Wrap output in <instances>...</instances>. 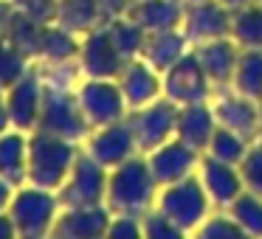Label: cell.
Instances as JSON below:
<instances>
[{"mask_svg": "<svg viewBox=\"0 0 262 239\" xmlns=\"http://www.w3.org/2000/svg\"><path fill=\"white\" fill-rule=\"evenodd\" d=\"M158 180H155L149 160L144 155H133L130 160L110 169L107 177V197L104 205L113 217H147L158 194Z\"/></svg>", "mask_w": 262, "mask_h": 239, "instance_id": "1", "label": "cell"}, {"mask_svg": "<svg viewBox=\"0 0 262 239\" xmlns=\"http://www.w3.org/2000/svg\"><path fill=\"white\" fill-rule=\"evenodd\" d=\"M79 144L51 132H29V183L31 186L57 192L68 180L74 160L79 155Z\"/></svg>", "mask_w": 262, "mask_h": 239, "instance_id": "2", "label": "cell"}, {"mask_svg": "<svg viewBox=\"0 0 262 239\" xmlns=\"http://www.w3.org/2000/svg\"><path fill=\"white\" fill-rule=\"evenodd\" d=\"M59 208L62 205L57 200V192L26 183L14 192L6 214L14 222L17 239H48V231H51Z\"/></svg>", "mask_w": 262, "mask_h": 239, "instance_id": "3", "label": "cell"}, {"mask_svg": "<svg viewBox=\"0 0 262 239\" xmlns=\"http://www.w3.org/2000/svg\"><path fill=\"white\" fill-rule=\"evenodd\" d=\"M37 130L51 132V135H59V138H68V141H76V144H82L91 135V124H88L85 113L79 107L76 87L46 85Z\"/></svg>", "mask_w": 262, "mask_h": 239, "instance_id": "4", "label": "cell"}, {"mask_svg": "<svg viewBox=\"0 0 262 239\" xmlns=\"http://www.w3.org/2000/svg\"><path fill=\"white\" fill-rule=\"evenodd\" d=\"M209 205H211L209 194H206L200 177L194 175L183 177L178 183H169V186H161L158 194V214L166 217L181 231H194L198 225H203Z\"/></svg>", "mask_w": 262, "mask_h": 239, "instance_id": "5", "label": "cell"}, {"mask_svg": "<svg viewBox=\"0 0 262 239\" xmlns=\"http://www.w3.org/2000/svg\"><path fill=\"white\" fill-rule=\"evenodd\" d=\"M107 177H110V169H104L96 158H91L85 149H79L68 180L57 188L59 205H62V208L104 205V197H107Z\"/></svg>", "mask_w": 262, "mask_h": 239, "instance_id": "6", "label": "cell"}, {"mask_svg": "<svg viewBox=\"0 0 262 239\" xmlns=\"http://www.w3.org/2000/svg\"><path fill=\"white\" fill-rule=\"evenodd\" d=\"M178 104L169 102L166 96L155 99V102L136 107L127 113V124H130L133 135H136L138 152L149 155L152 149H158L161 144L175 138V127H178Z\"/></svg>", "mask_w": 262, "mask_h": 239, "instance_id": "7", "label": "cell"}, {"mask_svg": "<svg viewBox=\"0 0 262 239\" xmlns=\"http://www.w3.org/2000/svg\"><path fill=\"white\" fill-rule=\"evenodd\" d=\"M76 99H79V107L85 113L91 130L124 121L127 113H130L124 93H121L116 79H88L85 76L76 85Z\"/></svg>", "mask_w": 262, "mask_h": 239, "instance_id": "8", "label": "cell"}, {"mask_svg": "<svg viewBox=\"0 0 262 239\" xmlns=\"http://www.w3.org/2000/svg\"><path fill=\"white\" fill-rule=\"evenodd\" d=\"M211 90H214V85H211L209 76H206L194 48L189 54H183L169 70H164V96L169 99V102H175L178 107L209 102Z\"/></svg>", "mask_w": 262, "mask_h": 239, "instance_id": "9", "label": "cell"}, {"mask_svg": "<svg viewBox=\"0 0 262 239\" xmlns=\"http://www.w3.org/2000/svg\"><path fill=\"white\" fill-rule=\"evenodd\" d=\"M76 62H79L82 76H88V79H116L121 74V68L127 65V59L121 57V51L116 48L107 26L102 23L93 31L82 34Z\"/></svg>", "mask_w": 262, "mask_h": 239, "instance_id": "10", "label": "cell"}, {"mask_svg": "<svg viewBox=\"0 0 262 239\" xmlns=\"http://www.w3.org/2000/svg\"><path fill=\"white\" fill-rule=\"evenodd\" d=\"M85 152L91 158H96L104 169H116L119 163L130 160L133 155H141L138 152V144H136V135H133L130 124L124 121H116V124H107V127H96L91 130V135L85 138Z\"/></svg>", "mask_w": 262, "mask_h": 239, "instance_id": "11", "label": "cell"}, {"mask_svg": "<svg viewBox=\"0 0 262 239\" xmlns=\"http://www.w3.org/2000/svg\"><path fill=\"white\" fill-rule=\"evenodd\" d=\"M181 29L192 48L217 37H231V9H226L220 0H186Z\"/></svg>", "mask_w": 262, "mask_h": 239, "instance_id": "12", "label": "cell"}, {"mask_svg": "<svg viewBox=\"0 0 262 239\" xmlns=\"http://www.w3.org/2000/svg\"><path fill=\"white\" fill-rule=\"evenodd\" d=\"M42 93H46V82H42L40 68H37V62H34V68L6 90L9 121H12L14 130H23V132L37 130L40 107H42Z\"/></svg>", "mask_w": 262, "mask_h": 239, "instance_id": "13", "label": "cell"}, {"mask_svg": "<svg viewBox=\"0 0 262 239\" xmlns=\"http://www.w3.org/2000/svg\"><path fill=\"white\" fill-rule=\"evenodd\" d=\"M113 214L107 205H88V208H59L48 239H104Z\"/></svg>", "mask_w": 262, "mask_h": 239, "instance_id": "14", "label": "cell"}, {"mask_svg": "<svg viewBox=\"0 0 262 239\" xmlns=\"http://www.w3.org/2000/svg\"><path fill=\"white\" fill-rule=\"evenodd\" d=\"M217 124L243 135L245 141H259V102L243 96L237 90H220L217 102L211 104Z\"/></svg>", "mask_w": 262, "mask_h": 239, "instance_id": "15", "label": "cell"}, {"mask_svg": "<svg viewBox=\"0 0 262 239\" xmlns=\"http://www.w3.org/2000/svg\"><path fill=\"white\" fill-rule=\"evenodd\" d=\"M121 93H124V102L130 110L144 107V104L155 102V99L164 96V74L152 68L147 59L136 57L121 68V74L116 76Z\"/></svg>", "mask_w": 262, "mask_h": 239, "instance_id": "16", "label": "cell"}, {"mask_svg": "<svg viewBox=\"0 0 262 239\" xmlns=\"http://www.w3.org/2000/svg\"><path fill=\"white\" fill-rule=\"evenodd\" d=\"M147 160H149V169H152L158 186H169V183L189 177L194 172V166H200V152H194L183 141L172 138V141L161 144L158 149H152L147 155Z\"/></svg>", "mask_w": 262, "mask_h": 239, "instance_id": "17", "label": "cell"}, {"mask_svg": "<svg viewBox=\"0 0 262 239\" xmlns=\"http://www.w3.org/2000/svg\"><path fill=\"white\" fill-rule=\"evenodd\" d=\"M194 54H198L206 76H209V82L217 90L231 87L234 70H237L239 54H243V48H239L231 37H217V40L200 42V45H194Z\"/></svg>", "mask_w": 262, "mask_h": 239, "instance_id": "18", "label": "cell"}, {"mask_svg": "<svg viewBox=\"0 0 262 239\" xmlns=\"http://www.w3.org/2000/svg\"><path fill=\"white\" fill-rule=\"evenodd\" d=\"M200 183H203L206 194L214 205H228L245 192L243 175H239V166L226 163V160H217L211 155H203L200 158Z\"/></svg>", "mask_w": 262, "mask_h": 239, "instance_id": "19", "label": "cell"}, {"mask_svg": "<svg viewBox=\"0 0 262 239\" xmlns=\"http://www.w3.org/2000/svg\"><path fill=\"white\" fill-rule=\"evenodd\" d=\"M214 130H217V115H214V107H211L209 102L183 104V107L178 110L175 138L183 141L186 147H192L194 152H206Z\"/></svg>", "mask_w": 262, "mask_h": 239, "instance_id": "20", "label": "cell"}, {"mask_svg": "<svg viewBox=\"0 0 262 239\" xmlns=\"http://www.w3.org/2000/svg\"><path fill=\"white\" fill-rule=\"evenodd\" d=\"M130 14L147 34L155 31H172L183 26V14H186V0H141L133 3Z\"/></svg>", "mask_w": 262, "mask_h": 239, "instance_id": "21", "label": "cell"}, {"mask_svg": "<svg viewBox=\"0 0 262 239\" xmlns=\"http://www.w3.org/2000/svg\"><path fill=\"white\" fill-rule=\"evenodd\" d=\"M0 177L14 188L29 183V132L12 127L0 135Z\"/></svg>", "mask_w": 262, "mask_h": 239, "instance_id": "22", "label": "cell"}, {"mask_svg": "<svg viewBox=\"0 0 262 239\" xmlns=\"http://www.w3.org/2000/svg\"><path fill=\"white\" fill-rule=\"evenodd\" d=\"M192 51V42L183 34V29H172V31H155V34H147V42H144L141 59H147L158 74L169 70L183 54Z\"/></svg>", "mask_w": 262, "mask_h": 239, "instance_id": "23", "label": "cell"}, {"mask_svg": "<svg viewBox=\"0 0 262 239\" xmlns=\"http://www.w3.org/2000/svg\"><path fill=\"white\" fill-rule=\"evenodd\" d=\"M79 42H82L79 34L62 29L59 23H48L46 29H42L40 48H37V59H34V62H40V65L76 62V57H79Z\"/></svg>", "mask_w": 262, "mask_h": 239, "instance_id": "24", "label": "cell"}, {"mask_svg": "<svg viewBox=\"0 0 262 239\" xmlns=\"http://www.w3.org/2000/svg\"><path fill=\"white\" fill-rule=\"evenodd\" d=\"M57 23L74 34H88L104 23L99 0H59L57 3Z\"/></svg>", "mask_w": 262, "mask_h": 239, "instance_id": "25", "label": "cell"}, {"mask_svg": "<svg viewBox=\"0 0 262 239\" xmlns=\"http://www.w3.org/2000/svg\"><path fill=\"white\" fill-rule=\"evenodd\" d=\"M231 90L262 102V48H243L231 79Z\"/></svg>", "mask_w": 262, "mask_h": 239, "instance_id": "26", "label": "cell"}, {"mask_svg": "<svg viewBox=\"0 0 262 239\" xmlns=\"http://www.w3.org/2000/svg\"><path fill=\"white\" fill-rule=\"evenodd\" d=\"M231 40L239 48H262V3H248L231 12Z\"/></svg>", "mask_w": 262, "mask_h": 239, "instance_id": "27", "label": "cell"}, {"mask_svg": "<svg viewBox=\"0 0 262 239\" xmlns=\"http://www.w3.org/2000/svg\"><path fill=\"white\" fill-rule=\"evenodd\" d=\"M110 31V37H113L116 48L121 51V57L130 62V59L141 57L144 51V42H147V31L141 29V26L136 23V20L130 17V14H121V17L110 20V23H104Z\"/></svg>", "mask_w": 262, "mask_h": 239, "instance_id": "28", "label": "cell"}, {"mask_svg": "<svg viewBox=\"0 0 262 239\" xmlns=\"http://www.w3.org/2000/svg\"><path fill=\"white\" fill-rule=\"evenodd\" d=\"M31 68H34V59L3 37V40H0V90H9V87L23 79Z\"/></svg>", "mask_w": 262, "mask_h": 239, "instance_id": "29", "label": "cell"}, {"mask_svg": "<svg viewBox=\"0 0 262 239\" xmlns=\"http://www.w3.org/2000/svg\"><path fill=\"white\" fill-rule=\"evenodd\" d=\"M228 217L243 228L245 233H251L254 239H262V197L245 188L231 205H228Z\"/></svg>", "mask_w": 262, "mask_h": 239, "instance_id": "30", "label": "cell"}, {"mask_svg": "<svg viewBox=\"0 0 262 239\" xmlns=\"http://www.w3.org/2000/svg\"><path fill=\"white\" fill-rule=\"evenodd\" d=\"M248 147H251V141H245L243 135H237V132H231V130H226V127L217 124L214 135H211L209 147H206V155L239 166L243 158H245V152H248Z\"/></svg>", "mask_w": 262, "mask_h": 239, "instance_id": "31", "label": "cell"}, {"mask_svg": "<svg viewBox=\"0 0 262 239\" xmlns=\"http://www.w3.org/2000/svg\"><path fill=\"white\" fill-rule=\"evenodd\" d=\"M42 29H46V26L34 23L31 17H26L23 12H17V9H14L12 23H9V29H6V40L14 42L20 51H26L31 59H37V48H40Z\"/></svg>", "mask_w": 262, "mask_h": 239, "instance_id": "32", "label": "cell"}, {"mask_svg": "<svg viewBox=\"0 0 262 239\" xmlns=\"http://www.w3.org/2000/svg\"><path fill=\"white\" fill-rule=\"evenodd\" d=\"M194 239H254V236L245 233L231 217H211L203 225H198Z\"/></svg>", "mask_w": 262, "mask_h": 239, "instance_id": "33", "label": "cell"}, {"mask_svg": "<svg viewBox=\"0 0 262 239\" xmlns=\"http://www.w3.org/2000/svg\"><path fill=\"white\" fill-rule=\"evenodd\" d=\"M239 175H243L245 188L262 197V138L248 147L243 163H239Z\"/></svg>", "mask_w": 262, "mask_h": 239, "instance_id": "34", "label": "cell"}, {"mask_svg": "<svg viewBox=\"0 0 262 239\" xmlns=\"http://www.w3.org/2000/svg\"><path fill=\"white\" fill-rule=\"evenodd\" d=\"M57 3L59 0H14V9L23 12L26 17H31L34 23L48 26L57 23Z\"/></svg>", "mask_w": 262, "mask_h": 239, "instance_id": "35", "label": "cell"}, {"mask_svg": "<svg viewBox=\"0 0 262 239\" xmlns=\"http://www.w3.org/2000/svg\"><path fill=\"white\" fill-rule=\"evenodd\" d=\"M144 239H186V231L175 228L166 217H161L158 211H149L144 217Z\"/></svg>", "mask_w": 262, "mask_h": 239, "instance_id": "36", "label": "cell"}, {"mask_svg": "<svg viewBox=\"0 0 262 239\" xmlns=\"http://www.w3.org/2000/svg\"><path fill=\"white\" fill-rule=\"evenodd\" d=\"M104 239H144V228L138 225V220L133 217H116L110 222Z\"/></svg>", "mask_w": 262, "mask_h": 239, "instance_id": "37", "label": "cell"}, {"mask_svg": "<svg viewBox=\"0 0 262 239\" xmlns=\"http://www.w3.org/2000/svg\"><path fill=\"white\" fill-rule=\"evenodd\" d=\"M130 6H133L130 0H99V9H102L104 23H110V20L127 14V12H130Z\"/></svg>", "mask_w": 262, "mask_h": 239, "instance_id": "38", "label": "cell"}, {"mask_svg": "<svg viewBox=\"0 0 262 239\" xmlns=\"http://www.w3.org/2000/svg\"><path fill=\"white\" fill-rule=\"evenodd\" d=\"M12 14H14V0H0V40L6 37V29L12 23Z\"/></svg>", "mask_w": 262, "mask_h": 239, "instance_id": "39", "label": "cell"}, {"mask_svg": "<svg viewBox=\"0 0 262 239\" xmlns=\"http://www.w3.org/2000/svg\"><path fill=\"white\" fill-rule=\"evenodd\" d=\"M14 192H17V188H14L12 183H6L3 177H0V214H3V211H9V203H12Z\"/></svg>", "mask_w": 262, "mask_h": 239, "instance_id": "40", "label": "cell"}, {"mask_svg": "<svg viewBox=\"0 0 262 239\" xmlns=\"http://www.w3.org/2000/svg\"><path fill=\"white\" fill-rule=\"evenodd\" d=\"M0 239H17V231H14V222H12V217L3 211L0 214Z\"/></svg>", "mask_w": 262, "mask_h": 239, "instance_id": "41", "label": "cell"}, {"mask_svg": "<svg viewBox=\"0 0 262 239\" xmlns=\"http://www.w3.org/2000/svg\"><path fill=\"white\" fill-rule=\"evenodd\" d=\"M6 130H12V121H9V107H6V90H0V135Z\"/></svg>", "mask_w": 262, "mask_h": 239, "instance_id": "42", "label": "cell"}, {"mask_svg": "<svg viewBox=\"0 0 262 239\" xmlns=\"http://www.w3.org/2000/svg\"><path fill=\"white\" fill-rule=\"evenodd\" d=\"M220 3L234 12V9H243V6H248V3H256V0H220Z\"/></svg>", "mask_w": 262, "mask_h": 239, "instance_id": "43", "label": "cell"}, {"mask_svg": "<svg viewBox=\"0 0 262 239\" xmlns=\"http://www.w3.org/2000/svg\"><path fill=\"white\" fill-rule=\"evenodd\" d=\"M259 138H262V102H259Z\"/></svg>", "mask_w": 262, "mask_h": 239, "instance_id": "44", "label": "cell"}, {"mask_svg": "<svg viewBox=\"0 0 262 239\" xmlns=\"http://www.w3.org/2000/svg\"><path fill=\"white\" fill-rule=\"evenodd\" d=\"M130 3H141V0H130Z\"/></svg>", "mask_w": 262, "mask_h": 239, "instance_id": "45", "label": "cell"}, {"mask_svg": "<svg viewBox=\"0 0 262 239\" xmlns=\"http://www.w3.org/2000/svg\"><path fill=\"white\" fill-rule=\"evenodd\" d=\"M259 3H262V0H259Z\"/></svg>", "mask_w": 262, "mask_h": 239, "instance_id": "46", "label": "cell"}]
</instances>
